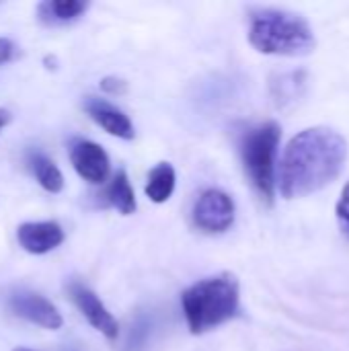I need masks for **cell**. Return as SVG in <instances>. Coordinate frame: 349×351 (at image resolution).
Here are the masks:
<instances>
[{
  "instance_id": "obj_7",
  "label": "cell",
  "mask_w": 349,
  "mask_h": 351,
  "mask_svg": "<svg viewBox=\"0 0 349 351\" xmlns=\"http://www.w3.org/2000/svg\"><path fill=\"white\" fill-rule=\"evenodd\" d=\"M70 298L76 304V308L80 311V315L101 333L105 335L109 341H115L119 337V323L115 321V317L107 311V306L101 302V298L86 288L80 282H72L68 286Z\"/></svg>"
},
{
  "instance_id": "obj_8",
  "label": "cell",
  "mask_w": 349,
  "mask_h": 351,
  "mask_svg": "<svg viewBox=\"0 0 349 351\" xmlns=\"http://www.w3.org/2000/svg\"><path fill=\"white\" fill-rule=\"evenodd\" d=\"M70 162H72L74 171L78 173V177L91 185L105 183L109 177V171H111V162H109L107 152L91 140H78L72 146Z\"/></svg>"
},
{
  "instance_id": "obj_18",
  "label": "cell",
  "mask_w": 349,
  "mask_h": 351,
  "mask_svg": "<svg viewBox=\"0 0 349 351\" xmlns=\"http://www.w3.org/2000/svg\"><path fill=\"white\" fill-rule=\"evenodd\" d=\"M12 53H14V45H12V41H8V39H2V37H0V64L8 62V60L12 58Z\"/></svg>"
},
{
  "instance_id": "obj_16",
  "label": "cell",
  "mask_w": 349,
  "mask_h": 351,
  "mask_svg": "<svg viewBox=\"0 0 349 351\" xmlns=\"http://www.w3.org/2000/svg\"><path fill=\"white\" fill-rule=\"evenodd\" d=\"M335 214H337V220H339L341 228L349 234V181L348 185L344 187L341 197H339V202L335 206Z\"/></svg>"
},
{
  "instance_id": "obj_11",
  "label": "cell",
  "mask_w": 349,
  "mask_h": 351,
  "mask_svg": "<svg viewBox=\"0 0 349 351\" xmlns=\"http://www.w3.org/2000/svg\"><path fill=\"white\" fill-rule=\"evenodd\" d=\"M88 8V2L84 0H47L37 6L39 21L45 25H62L78 19Z\"/></svg>"
},
{
  "instance_id": "obj_2",
  "label": "cell",
  "mask_w": 349,
  "mask_h": 351,
  "mask_svg": "<svg viewBox=\"0 0 349 351\" xmlns=\"http://www.w3.org/2000/svg\"><path fill=\"white\" fill-rule=\"evenodd\" d=\"M249 43L265 56H309L317 47L311 23L292 10L257 8L251 12Z\"/></svg>"
},
{
  "instance_id": "obj_4",
  "label": "cell",
  "mask_w": 349,
  "mask_h": 351,
  "mask_svg": "<svg viewBox=\"0 0 349 351\" xmlns=\"http://www.w3.org/2000/svg\"><path fill=\"white\" fill-rule=\"evenodd\" d=\"M282 138L278 121H263L243 132L241 136V158L245 173L257 191V195L272 206L276 193V158Z\"/></svg>"
},
{
  "instance_id": "obj_1",
  "label": "cell",
  "mask_w": 349,
  "mask_h": 351,
  "mask_svg": "<svg viewBox=\"0 0 349 351\" xmlns=\"http://www.w3.org/2000/svg\"><path fill=\"white\" fill-rule=\"evenodd\" d=\"M348 154V140L333 128L315 125L298 132L282 154L280 193L296 199L321 191L344 173Z\"/></svg>"
},
{
  "instance_id": "obj_3",
  "label": "cell",
  "mask_w": 349,
  "mask_h": 351,
  "mask_svg": "<svg viewBox=\"0 0 349 351\" xmlns=\"http://www.w3.org/2000/svg\"><path fill=\"white\" fill-rule=\"evenodd\" d=\"M183 315L193 335H204L239 315L241 286L237 276L218 274L189 286L181 296Z\"/></svg>"
},
{
  "instance_id": "obj_9",
  "label": "cell",
  "mask_w": 349,
  "mask_h": 351,
  "mask_svg": "<svg viewBox=\"0 0 349 351\" xmlns=\"http://www.w3.org/2000/svg\"><path fill=\"white\" fill-rule=\"evenodd\" d=\"M82 105H84V111L88 113V117L99 128H103L107 134L121 138V140H134V136H136L134 123L121 109H117L109 101H105L101 97H93V95L86 97Z\"/></svg>"
},
{
  "instance_id": "obj_19",
  "label": "cell",
  "mask_w": 349,
  "mask_h": 351,
  "mask_svg": "<svg viewBox=\"0 0 349 351\" xmlns=\"http://www.w3.org/2000/svg\"><path fill=\"white\" fill-rule=\"evenodd\" d=\"M10 119H12V115H10V111L8 109H2L0 107V132L10 123Z\"/></svg>"
},
{
  "instance_id": "obj_12",
  "label": "cell",
  "mask_w": 349,
  "mask_h": 351,
  "mask_svg": "<svg viewBox=\"0 0 349 351\" xmlns=\"http://www.w3.org/2000/svg\"><path fill=\"white\" fill-rule=\"evenodd\" d=\"M105 202L123 216H130L136 212V208H138L136 193H134V187H132L125 171H117L111 177V181L105 189Z\"/></svg>"
},
{
  "instance_id": "obj_14",
  "label": "cell",
  "mask_w": 349,
  "mask_h": 351,
  "mask_svg": "<svg viewBox=\"0 0 349 351\" xmlns=\"http://www.w3.org/2000/svg\"><path fill=\"white\" fill-rule=\"evenodd\" d=\"M306 72H286V74H280L274 78L272 82V93H274V99L280 107H286L290 105L292 101H298L304 90H306Z\"/></svg>"
},
{
  "instance_id": "obj_5",
  "label": "cell",
  "mask_w": 349,
  "mask_h": 351,
  "mask_svg": "<svg viewBox=\"0 0 349 351\" xmlns=\"http://www.w3.org/2000/svg\"><path fill=\"white\" fill-rule=\"evenodd\" d=\"M234 202L220 189H206L191 212L193 224L208 234H222L234 224Z\"/></svg>"
},
{
  "instance_id": "obj_10",
  "label": "cell",
  "mask_w": 349,
  "mask_h": 351,
  "mask_svg": "<svg viewBox=\"0 0 349 351\" xmlns=\"http://www.w3.org/2000/svg\"><path fill=\"white\" fill-rule=\"evenodd\" d=\"M19 245L31 255H45L64 243V230L58 222H25L16 228Z\"/></svg>"
},
{
  "instance_id": "obj_13",
  "label": "cell",
  "mask_w": 349,
  "mask_h": 351,
  "mask_svg": "<svg viewBox=\"0 0 349 351\" xmlns=\"http://www.w3.org/2000/svg\"><path fill=\"white\" fill-rule=\"evenodd\" d=\"M175 183H177V175L173 165L169 162H158L150 173H148V181H146V197L154 204H165L171 199L173 191H175Z\"/></svg>"
},
{
  "instance_id": "obj_15",
  "label": "cell",
  "mask_w": 349,
  "mask_h": 351,
  "mask_svg": "<svg viewBox=\"0 0 349 351\" xmlns=\"http://www.w3.org/2000/svg\"><path fill=\"white\" fill-rule=\"evenodd\" d=\"M29 165H31V171H33L37 183L45 191L60 193L64 189V175L51 158H47L41 152H29Z\"/></svg>"
},
{
  "instance_id": "obj_17",
  "label": "cell",
  "mask_w": 349,
  "mask_h": 351,
  "mask_svg": "<svg viewBox=\"0 0 349 351\" xmlns=\"http://www.w3.org/2000/svg\"><path fill=\"white\" fill-rule=\"evenodd\" d=\"M101 90L107 95H125L128 93V82L117 78V76H105L101 80Z\"/></svg>"
},
{
  "instance_id": "obj_20",
  "label": "cell",
  "mask_w": 349,
  "mask_h": 351,
  "mask_svg": "<svg viewBox=\"0 0 349 351\" xmlns=\"http://www.w3.org/2000/svg\"><path fill=\"white\" fill-rule=\"evenodd\" d=\"M12 351H33V350H27V348H16V350Z\"/></svg>"
},
{
  "instance_id": "obj_6",
  "label": "cell",
  "mask_w": 349,
  "mask_h": 351,
  "mask_svg": "<svg viewBox=\"0 0 349 351\" xmlns=\"http://www.w3.org/2000/svg\"><path fill=\"white\" fill-rule=\"evenodd\" d=\"M8 308L16 317L25 319V321H29V323H33V325H37L41 329H47V331H58L64 325V319H62L60 311L47 298H43L37 292L19 290V292L10 294Z\"/></svg>"
}]
</instances>
